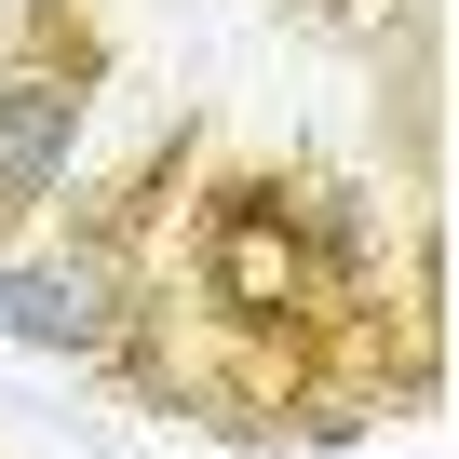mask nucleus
I'll use <instances>...</instances> for the list:
<instances>
[{"instance_id":"nucleus-1","label":"nucleus","mask_w":459,"mask_h":459,"mask_svg":"<svg viewBox=\"0 0 459 459\" xmlns=\"http://www.w3.org/2000/svg\"><path fill=\"white\" fill-rule=\"evenodd\" d=\"M176 298L216 325H325L311 284V230H298V176L284 162H203L189 216H176Z\"/></svg>"},{"instance_id":"nucleus-3","label":"nucleus","mask_w":459,"mask_h":459,"mask_svg":"<svg viewBox=\"0 0 459 459\" xmlns=\"http://www.w3.org/2000/svg\"><path fill=\"white\" fill-rule=\"evenodd\" d=\"M135 284H149V244L68 216L55 244H28L14 271H0V338H14V351H55V365H108L122 325H135Z\"/></svg>"},{"instance_id":"nucleus-2","label":"nucleus","mask_w":459,"mask_h":459,"mask_svg":"<svg viewBox=\"0 0 459 459\" xmlns=\"http://www.w3.org/2000/svg\"><path fill=\"white\" fill-rule=\"evenodd\" d=\"M95 95H108L95 0H14V28H0V230H41L68 203Z\"/></svg>"}]
</instances>
